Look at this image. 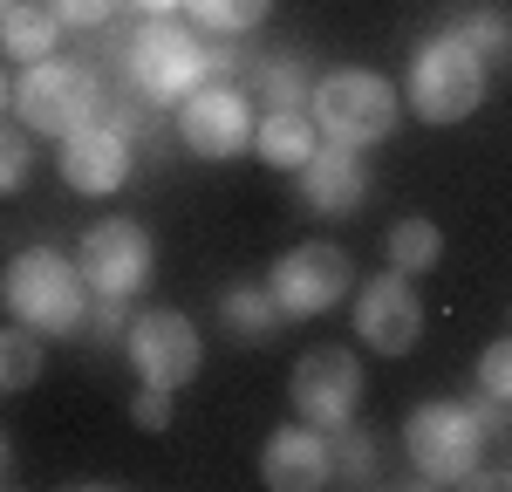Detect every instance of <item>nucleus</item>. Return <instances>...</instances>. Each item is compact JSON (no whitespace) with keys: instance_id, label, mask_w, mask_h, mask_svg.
Here are the masks:
<instances>
[{"instance_id":"12","label":"nucleus","mask_w":512,"mask_h":492,"mask_svg":"<svg viewBox=\"0 0 512 492\" xmlns=\"http://www.w3.org/2000/svg\"><path fill=\"white\" fill-rule=\"evenodd\" d=\"M355 335H362L376 356H410V349H417V335H424V301H417L410 274L390 267V274L355 287Z\"/></svg>"},{"instance_id":"15","label":"nucleus","mask_w":512,"mask_h":492,"mask_svg":"<svg viewBox=\"0 0 512 492\" xmlns=\"http://www.w3.org/2000/svg\"><path fill=\"white\" fill-rule=\"evenodd\" d=\"M260 479L274 492H315L328 486V431L321 424H280L274 438H267V451H260Z\"/></svg>"},{"instance_id":"8","label":"nucleus","mask_w":512,"mask_h":492,"mask_svg":"<svg viewBox=\"0 0 512 492\" xmlns=\"http://www.w3.org/2000/svg\"><path fill=\"white\" fill-rule=\"evenodd\" d=\"M267 287H274V301H280L287 322H315V315L342 308V301L355 294V267H349L342 246L308 240V246H287V253H280Z\"/></svg>"},{"instance_id":"23","label":"nucleus","mask_w":512,"mask_h":492,"mask_svg":"<svg viewBox=\"0 0 512 492\" xmlns=\"http://www.w3.org/2000/svg\"><path fill=\"white\" fill-rule=\"evenodd\" d=\"M41 376V335L21 322L0 328V397H14V390H28Z\"/></svg>"},{"instance_id":"9","label":"nucleus","mask_w":512,"mask_h":492,"mask_svg":"<svg viewBox=\"0 0 512 492\" xmlns=\"http://www.w3.org/2000/svg\"><path fill=\"white\" fill-rule=\"evenodd\" d=\"M123 349H130L137 383H164V390H185L198 369H205L198 328H192V315H178V308H144L137 322L123 328Z\"/></svg>"},{"instance_id":"33","label":"nucleus","mask_w":512,"mask_h":492,"mask_svg":"<svg viewBox=\"0 0 512 492\" xmlns=\"http://www.w3.org/2000/svg\"><path fill=\"white\" fill-rule=\"evenodd\" d=\"M0 7H7V0H0Z\"/></svg>"},{"instance_id":"13","label":"nucleus","mask_w":512,"mask_h":492,"mask_svg":"<svg viewBox=\"0 0 512 492\" xmlns=\"http://www.w3.org/2000/svg\"><path fill=\"white\" fill-rule=\"evenodd\" d=\"M62 178L82 199H110L130 185V130L123 123H89L76 137H62Z\"/></svg>"},{"instance_id":"29","label":"nucleus","mask_w":512,"mask_h":492,"mask_svg":"<svg viewBox=\"0 0 512 492\" xmlns=\"http://www.w3.org/2000/svg\"><path fill=\"white\" fill-rule=\"evenodd\" d=\"M130 7H137V14H144V21H151V14H178V7H185V0H130Z\"/></svg>"},{"instance_id":"25","label":"nucleus","mask_w":512,"mask_h":492,"mask_svg":"<svg viewBox=\"0 0 512 492\" xmlns=\"http://www.w3.org/2000/svg\"><path fill=\"white\" fill-rule=\"evenodd\" d=\"M451 35H465L478 55H506V48H512V21L499 14V7H465Z\"/></svg>"},{"instance_id":"17","label":"nucleus","mask_w":512,"mask_h":492,"mask_svg":"<svg viewBox=\"0 0 512 492\" xmlns=\"http://www.w3.org/2000/svg\"><path fill=\"white\" fill-rule=\"evenodd\" d=\"M55 41H62V14H55L48 0H7V7H0V48H7L14 62L55 55Z\"/></svg>"},{"instance_id":"24","label":"nucleus","mask_w":512,"mask_h":492,"mask_svg":"<svg viewBox=\"0 0 512 492\" xmlns=\"http://www.w3.org/2000/svg\"><path fill=\"white\" fill-rule=\"evenodd\" d=\"M35 171V144H28V123H0V199H14Z\"/></svg>"},{"instance_id":"18","label":"nucleus","mask_w":512,"mask_h":492,"mask_svg":"<svg viewBox=\"0 0 512 492\" xmlns=\"http://www.w3.org/2000/svg\"><path fill=\"white\" fill-rule=\"evenodd\" d=\"M219 322H226V335H233V342H267L287 315H280L274 287L239 281V287H226V301H219Z\"/></svg>"},{"instance_id":"30","label":"nucleus","mask_w":512,"mask_h":492,"mask_svg":"<svg viewBox=\"0 0 512 492\" xmlns=\"http://www.w3.org/2000/svg\"><path fill=\"white\" fill-rule=\"evenodd\" d=\"M14 479V451H7V438H0V486Z\"/></svg>"},{"instance_id":"19","label":"nucleus","mask_w":512,"mask_h":492,"mask_svg":"<svg viewBox=\"0 0 512 492\" xmlns=\"http://www.w3.org/2000/svg\"><path fill=\"white\" fill-rule=\"evenodd\" d=\"M253 89H260V103H267V110H308L315 76L301 69V55H267V62L253 69Z\"/></svg>"},{"instance_id":"22","label":"nucleus","mask_w":512,"mask_h":492,"mask_svg":"<svg viewBox=\"0 0 512 492\" xmlns=\"http://www.w3.org/2000/svg\"><path fill=\"white\" fill-rule=\"evenodd\" d=\"M185 14L205 35H253L274 14V0H185Z\"/></svg>"},{"instance_id":"28","label":"nucleus","mask_w":512,"mask_h":492,"mask_svg":"<svg viewBox=\"0 0 512 492\" xmlns=\"http://www.w3.org/2000/svg\"><path fill=\"white\" fill-rule=\"evenodd\" d=\"M171 397H178V390H164V383H144V390H137V404H130V417H137L144 431H164V424H171Z\"/></svg>"},{"instance_id":"7","label":"nucleus","mask_w":512,"mask_h":492,"mask_svg":"<svg viewBox=\"0 0 512 492\" xmlns=\"http://www.w3.org/2000/svg\"><path fill=\"white\" fill-rule=\"evenodd\" d=\"M76 267H82V281H89L96 301H137L151 287V274H158V246H151V233L137 219L117 212V219H96L82 233Z\"/></svg>"},{"instance_id":"20","label":"nucleus","mask_w":512,"mask_h":492,"mask_svg":"<svg viewBox=\"0 0 512 492\" xmlns=\"http://www.w3.org/2000/svg\"><path fill=\"white\" fill-rule=\"evenodd\" d=\"M383 253H390L396 274H431L437 260H444V233H437L431 219H396L390 240H383Z\"/></svg>"},{"instance_id":"1","label":"nucleus","mask_w":512,"mask_h":492,"mask_svg":"<svg viewBox=\"0 0 512 492\" xmlns=\"http://www.w3.org/2000/svg\"><path fill=\"white\" fill-rule=\"evenodd\" d=\"M0 308L35 335H76L89 322V281L69 253L55 246H28L0 267Z\"/></svg>"},{"instance_id":"3","label":"nucleus","mask_w":512,"mask_h":492,"mask_svg":"<svg viewBox=\"0 0 512 492\" xmlns=\"http://www.w3.org/2000/svg\"><path fill=\"white\" fill-rule=\"evenodd\" d=\"M103 110H110V96H103L96 69H82V62L41 55L14 76V117L35 137H76L89 123H103Z\"/></svg>"},{"instance_id":"16","label":"nucleus","mask_w":512,"mask_h":492,"mask_svg":"<svg viewBox=\"0 0 512 492\" xmlns=\"http://www.w3.org/2000/svg\"><path fill=\"white\" fill-rule=\"evenodd\" d=\"M315 144H321V130L308 110H267V117L253 123V151L274 171H301V164L315 158Z\"/></svg>"},{"instance_id":"32","label":"nucleus","mask_w":512,"mask_h":492,"mask_svg":"<svg viewBox=\"0 0 512 492\" xmlns=\"http://www.w3.org/2000/svg\"><path fill=\"white\" fill-rule=\"evenodd\" d=\"M499 479H506V486H512V465H506V472H499Z\"/></svg>"},{"instance_id":"6","label":"nucleus","mask_w":512,"mask_h":492,"mask_svg":"<svg viewBox=\"0 0 512 492\" xmlns=\"http://www.w3.org/2000/svg\"><path fill=\"white\" fill-rule=\"evenodd\" d=\"M123 76H130V89L158 110V103H185L198 82H205V48H198L192 28H178L171 14H151L137 35L123 41Z\"/></svg>"},{"instance_id":"4","label":"nucleus","mask_w":512,"mask_h":492,"mask_svg":"<svg viewBox=\"0 0 512 492\" xmlns=\"http://www.w3.org/2000/svg\"><path fill=\"white\" fill-rule=\"evenodd\" d=\"M485 82H492V62L478 55L465 35H437L424 41L417 55H410V82H403V96H410V110L424 123H465L485 103Z\"/></svg>"},{"instance_id":"27","label":"nucleus","mask_w":512,"mask_h":492,"mask_svg":"<svg viewBox=\"0 0 512 492\" xmlns=\"http://www.w3.org/2000/svg\"><path fill=\"white\" fill-rule=\"evenodd\" d=\"M55 14H62V28H103L110 14H117L123 0H48Z\"/></svg>"},{"instance_id":"11","label":"nucleus","mask_w":512,"mask_h":492,"mask_svg":"<svg viewBox=\"0 0 512 492\" xmlns=\"http://www.w3.org/2000/svg\"><path fill=\"white\" fill-rule=\"evenodd\" d=\"M287 397H294V417H308L321 431H335V424H355V404H362V363H355L349 349H308L294 376H287Z\"/></svg>"},{"instance_id":"10","label":"nucleus","mask_w":512,"mask_h":492,"mask_svg":"<svg viewBox=\"0 0 512 492\" xmlns=\"http://www.w3.org/2000/svg\"><path fill=\"white\" fill-rule=\"evenodd\" d=\"M253 96L246 89H226V82H198L192 96L178 103V137L192 158H212L226 164L239 151H253Z\"/></svg>"},{"instance_id":"5","label":"nucleus","mask_w":512,"mask_h":492,"mask_svg":"<svg viewBox=\"0 0 512 492\" xmlns=\"http://www.w3.org/2000/svg\"><path fill=\"white\" fill-rule=\"evenodd\" d=\"M308 117L328 144H376V137H390L396 117H403V96H396L390 76H376V69H328L315 82V96H308Z\"/></svg>"},{"instance_id":"14","label":"nucleus","mask_w":512,"mask_h":492,"mask_svg":"<svg viewBox=\"0 0 512 492\" xmlns=\"http://www.w3.org/2000/svg\"><path fill=\"white\" fill-rule=\"evenodd\" d=\"M294 178H301V205L308 212H328V219H342V212H355V205L369 199V164H362L355 144H328L321 137L315 158L301 164Z\"/></svg>"},{"instance_id":"31","label":"nucleus","mask_w":512,"mask_h":492,"mask_svg":"<svg viewBox=\"0 0 512 492\" xmlns=\"http://www.w3.org/2000/svg\"><path fill=\"white\" fill-rule=\"evenodd\" d=\"M0 110H14V82L0 76Z\"/></svg>"},{"instance_id":"21","label":"nucleus","mask_w":512,"mask_h":492,"mask_svg":"<svg viewBox=\"0 0 512 492\" xmlns=\"http://www.w3.org/2000/svg\"><path fill=\"white\" fill-rule=\"evenodd\" d=\"M376 479V438H362L355 424H335L328 438V486H369Z\"/></svg>"},{"instance_id":"26","label":"nucleus","mask_w":512,"mask_h":492,"mask_svg":"<svg viewBox=\"0 0 512 492\" xmlns=\"http://www.w3.org/2000/svg\"><path fill=\"white\" fill-rule=\"evenodd\" d=\"M478 397L499 404V410H512V335L492 342V349H478Z\"/></svg>"},{"instance_id":"2","label":"nucleus","mask_w":512,"mask_h":492,"mask_svg":"<svg viewBox=\"0 0 512 492\" xmlns=\"http://www.w3.org/2000/svg\"><path fill=\"white\" fill-rule=\"evenodd\" d=\"M485 410L472 404H417L403 417V451H410V465H417V479L424 486H478V472H485Z\"/></svg>"}]
</instances>
